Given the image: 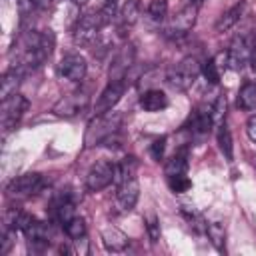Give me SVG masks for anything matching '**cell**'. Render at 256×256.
<instances>
[{
    "mask_svg": "<svg viewBox=\"0 0 256 256\" xmlns=\"http://www.w3.org/2000/svg\"><path fill=\"white\" fill-rule=\"evenodd\" d=\"M122 124V114L120 112H104V114H96V118H92L88 122L86 134H84V146L92 148L102 144L104 140H108L110 136H114L118 132Z\"/></svg>",
    "mask_w": 256,
    "mask_h": 256,
    "instance_id": "obj_1",
    "label": "cell"
},
{
    "mask_svg": "<svg viewBox=\"0 0 256 256\" xmlns=\"http://www.w3.org/2000/svg\"><path fill=\"white\" fill-rule=\"evenodd\" d=\"M200 74H202V66L198 64V60H196L194 56H188V58H184L182 62H178V64L170 70L168 82H170V86L176 88V90H188V88L196 82V78H198Z\"/></svg>",
    "mask_w": 256,
    "mask_h": 256,
    "instance_id": "obj_2",
    "label": "cell"
},
{
    "mask_svg": "<svg viewBox=\"0 0 256 256\" xmlns=\"http://www.w3.org/2000/svg\"><path fill=\"white\" fill-rule=\"evenodd\" d=\"M44 186H46V180H44L42 174L28 172V174H22V176L14 178L6 186V192H8L10 198H28V196L38 194Z\"/></svg>",
    "mask_w": 256,
    "mask_h": 256,
    "instance_id": "obj_3",
    "label": "cell"
},
{
    "mask_svg": "<svg viewBox=\"0 0 256 256\" xmlns=\"http://www.w3.org/2000/svg\"><path fill=\"white\" fill-rule=\"evenodd\" d=\"M26 110H28V100L22 94H14L8 100H2L0 122H2L4 132H10L12 128H16V124L20 122V118L24 116Z\"/></svg>",
    "mask_w": 256,
    "mask_h": 256,
    "instance_id": "obj_4",
    "label": "cell"
},
{
    "mask_svg": "<svg viewBox=\"0 0 256 256\" xmlns=\"http://www.w3.org/2000/svg\"><path fill=\"white\" fill-rule=\"evenodd\" d=\"M196 16H198V10L196 6H184L164 28V36L166 38H180V36H186L194 24H196Z\"/></svg>",
    "mask_w": 256,
    "mask_h": 256,
    "instance_id": "obj_5",
    "label": "cell"
},
{
    "mask_svg": "<svg viewBox=\"0 0 256 256\" xmlns=\"http://www.w3.org/2000/svg\"><path fill=\"white\" fill-rule=\"evenodd\" d=\"M254 52V40L248 34H240L232 40L230 50H228V66L234 70H242L244 64L252 58Z\"/></svg>",
    "mask_w": 256,
    "mask_h": 256,
    "instance_id": "obj_6",
    "label": "cell"
},
{
    "mask_svg": "<svg viewBox=\"0 0 256 256\" xmlns=\"http://www.w3.org/2000/svg\"><path fill=\"white\" fill-rule=\"evenodd\" d=\"M114 168L116 164L112 162H96L88 174H86V188L90 192H102L114 182Z\"/></svg>",
    "mask_w": 256,
    "mask_h": 256,
    "instance_id": "obj_7",
    "label": "cell"
},
{
    "mask_svg": "<svg viewBox=\"0 0 256 256\" xmlns=\"http://www.w3.org/2000/svg\"><path fill=\"white\" fill-rule=\"evenodd\" d=\"M104 28L102 24V18H100V12H88L80 18L78 26H76V34H74V40L78 44H92L96 38H98V32Z\"/></svg>",
    "mask_w": 256,
    "mask_h": 256,
    "instance_id": "obj_8",
    "label": "cell"
},
{
    "mask_svg": "<svg viewBox=\"0 0 256 256\" xmlns=\"http://www.w3.org/2000/svg\"><path fill=\"white\" fill-rule=\"evenodd\" d=\"M86 70H88V64H86V58L72 52V54H66L60 64H58V74L64 78V80H70V82H80L84 80L86 76Z\"/></svg>",
    "mask_w": 256,
    "mask_h": 256,
    "instance_id": "obj_9",
    "label": "cell"
},
{
    "mask_svg": "<svg viewBox=\"0 0 256 256\" xmlns=\"http://www.w3.org/2000/svg\"><path fill=\"white\" fill-rule=\"evenodd\" d=\"M134 60H136V48H134V44H126V46H122V50L116 54V58H114L112 64H110V70H108V78H110V82L124 80L126 74H128V70L132 68Z\"/></svg>",
    "mask_w": 256,
    "mask_h": 256,
    "instance_id": "obj_10",
    "label": "cell"
},
{
    "mask_svg": "<svg viewBox=\"0 0 256 256\" xmlns=\"http://www.w3.org/2000/svg\"><path fill=\"white\" fill-rule=\"evenodd\" d=\"M124 92H126V82H124V80L110 82V84L102 90V94L98 96V100H96V104H94V112H96V114L110 112V110L122 100Z\"/></svg>",
    "mask_w": 256,
    "mask_h": 256,
    "instance_id": "obj_11",
    "label": "cell"
},
{
    "mask_svg": "<svg viewBox=\"0 0 256 256\" xmlns=\"http://www.w3.org/2000/svg\"><path fill=\"white\" fill-rule=\"evenodd\" d=\"M138 198H140V184H138V178H130V180L118 184L116 202H118V208H120L122 212L134 210Z\"/></svg>",
    "mask_w": 256,
    "mask_h": 256,
    "instance_id": "obj_12",
    "label": "cell"
},
{
    "mask_svg": "<svg viewBox=\"0 0 256 256\" xmlns=\"http://www.w3.org/2000/svg\"><path fill=\"white\" fill-rule=\"evenodd\" d=\"M86 106H88V96H84V94H70V96H64L62 100H58L52 112H54L56 116H66V118H70V116L80 114Z\"/></svg>",
    "mask_w": 256,
    "mask_h": 256,
    "instance_id": "obj_13",
    "label": "cell"
},
{
    "mask_svg": "<svg viewBox=\"0 0 256 256\" xmlns=\"http://www.w3.org/2000/svg\"><path fill=\"white\" fill-rule=\"evenodd\" d=\"M48 212H50V218L54 222L64 226L68 220L74 218V202H72V198L68 194H62V196H58V198H54L50 202Z\"/></svg>",
    "mask_w": 256,
    "mask_h": 256,
    "instance_id": "obj_14",
    "label": "cell"
},
{
    "mask_svg": "<svg viewBox=\"0 0 256 256\" xmlns=\"http://www.w3.org/2000/svg\"><path fill=\"white\" fill-rule=\"evenodd\" d=\"M24 74L26 72L22 68H18V66H14V68H10L8 72L2 74V80H0V100H8L10 96L16 94Z\"/></svg>",
    "mask_w": 256,
    "mask_h": 256,
    "instance_id": "obj_15",
    "label": "cell"
},
{
    "mask_svg": "<svg viewBox=\"0 0 256 256\" xmlns=\"http://www.w3.org/2000/svg\"><path fill=\"white\" fill-rule=\"evenodd\" d=\"M244 12H246V2H238V4H234L230 10H226V12L216 20L214 30H216V32H228L230 28H234V26L242 20Z\"/></svg>",
    "mask_w": 256,
    "mask_h": 256,
    "instance_id": "obj_16",
    "label": "cell"
},
{
    "mask_svg": "<svg viewBox=\"0 0 256 256\" xmlns=\"http://www.w3.org/2000/svg\"><path fill=\"white\" fill-rule=\"evenodd\" d=\"M140 106L146 110V112H160L168 106V96L158 90V88H152V90H146L142 96H140Z\"/></svg>",
    "mask_w": 256,
    "mask_h": 256,
    "instance_id": "obj_17",
    "label": "cell"
},
{
    "mask_svg": "<svg viewBox=\"0 0 256 256\" xmlns=\"http://www.w3.org/2000/svg\"><path fill=\"white\" fill-rule=\"evenodd\" d=\"M24 234H26V238L30 240V244H34V246L44 248V246L50 244V228H48L46 222L34 220V222L24 230Z\"/></svg>",
    "mask_w": 256,
    "mask_h": 256,
    "instance_id": "obj_18",
    "label": "cell"
},
{
    "mask_svg": "<svg viewBox=\"0 0 256 256\" xmlns=\"http://www.w3.org/2000/svg\"><path fill=\"white\" fill-rule=\"evenodd\" d=\"M102 242H104V246H106V250H110V252H122V250H126V246H128V236L124 234V232H120L118 228H114V226H108V228H104V232H102Z\"/></svg>",
    "mask_w": 256,
    "mask_h": 256,
    "instance_id": "obj_19",
    "label": "cell"
},
{
    "mask_svg": "<svg viewBox=\"0 0 256 256\" xmlns=\"http://www.w3.org/2000/svg\"><path fill=\"white\" fill-rule=\"evenodd\" d=\"M140 12H142L140 0H128V2L124 4V8L120 10V32H122V34L138 22Z\"/></svg>",
    "mask_w": 256,
    "mask_h": 256,
    "instance_id": "obj_20",
    "label": "cell"
},
{
    "mask_svg": "<svg viewBox=\"0 0 256 256\" xmlns=\"http://www.w3.org/2000/svg\"><path fill=\"white\" fill-rule=\"evenodd\" d=\"M188 172V150L182 148L178 150L164 166V174L166 178H172V176H184Z\"/></svg>",
    "mask_w": 256,
    "mask_h": 256,
    "instance_id": "obj_21",
    "label": "cell"
},
{
    "mask_svg": "<svg viewBox=\"0 0 256 256\" xmlns=\"http://www.w3.org/2000/svg\"><path fill=\"white\" fill-rule=\"evenodd\" d=\"M136 172H138V160L134 156H126L114 168V184L118 186V184L130 180V178H136Z\"/></svg>",
    "mask_w": 256,
    "mask_h": 256,
    "instance_id": "obj_22",
    "label": "cell"
},
{
    "mask_svg": "<svg viewBox=\"0 0 256 256\" xmlns=\"http://www.w3.org/2000/svg\"><path fill=\"white\" fill-rule=\"evenodd\" d=\"M190 122H192V128H190V130H192L194 134H208L210 128H212V124H214V120H212V116H210V110H202V108L194 110Z\"/></svg>",
    "mask_w": 256,
    "mask_h": 256,
    "instance_id": "obj_23",
    "label": "cell"
},
{
    "mask_svg": "<svg viewBox=\"0 0 256 256\" xmlns=\"http://www.w3.org/2000/svg\"><path fill=\"white\" fill-rule=\"evenodd\" d=\"M238 108L240 110H256V82H246L238 92Z\"/></svg>",
    "mask_w": 256,
    "mask_h": 256,
    "instance_id": "obj_24",
    "label": "cell"
},
{
    "mask_svg": "<svg viewBox=\"0 0 256 256\" xmlns=\"http://www.w3.org/2000/svg\"><path fill=\"white\" fill-rule=\"evenodd\" d=\"M218 148L220 152L224 154V158L228 162L234 160V142H232V132L226 124H220L218 126Z\"/></svg>",
    "mask_w": 256,
    "mask_h": 256,
    "instance_id": "obj_25",
    "label": "cell"
},
{
    "mask_svg": "<svg viewBox=\"0 0 256 256\" xmlns=\"http://www.w3.org/2000/svg\"><path fill=\"white\" fill-rule=\"evenodd\" d=\"M206 234L210 238V242L216 246V250L224 252V244H226V230L220 222H210L206 224Z\"/></svg>",
    "mask_w": 256,
    "mask_h": 256,
    "instance_id": "obj_26",
    "label": "cell"
},
{
    "mask_svg": "<svg viewBox=\"0 0 256 256\" xmlns=\"http://www.w3.org/2000/svg\"><path fill=\"white\" fill-rule=\"evenodd\" d=\"M64 232H66L68 238H72V240H82V238L86 236V222H84V218L74 216L72 220H68V222L64 224Z\"/></svg>",
    "mask_w": 256,
    "mask_h": 256,
    "instance_id": "obj_27",
    "label": "cell"
},
{
    "mask_svg": "<svg viewBox=\"0 0 256 256\" xmlns=\"http://www.w3.org/2000/svg\"><path fill=\"white\" fill-rule=\"evenodd\" d=\"M202 74H204L206 82H210V84H218L220 82V66L216 64L214 58H208L202 64Z\"/></svg>",
    "mask_w": 256,
    "mask_h": 256,
    "instance_id": "obj_28",
    "label": "cell"
},
{
    "mask_svg": "<svg viewBox=\"0 0 256 256\" xmlns=\"http://www.w3.org/2000/svg\"><path fill=\"white\" fill-rule=\"evenodd\" d=\"M148 14L154 22H162L168 14V0H152L148 6Z\"/></svg>",
    "mask_w": 256,
    "mask_h": 256,
    "instance_id": "obj_29",
    "label": "cell"
},
{
    "mask_svg": "<svg viewBox=\"0 0 256 256\" xmlns=\"http://www.w3.org/2000/svg\"><path fill=\"white\" fill-rule=\"evenodd\" d=\"M98 12H100V18H102V24L108 26L118 14V0H104L102 8Z\"/></svg>",
    "mask_w": 256,
    "mask_h": 256,
    "instance_id": "obj_30",
    "label": "cell"
},
{
    "mask_svg": "<svg viewBox=\"0 0 256 256\" xmlns=\"http://www.w3.org/2000/svg\"><path fill=\"white\" fill-rule=\"evenodd\" d=\"M210 116H212L214 124H222V120H224V116H226V96H224V94H220V96L214 100V104H212V108H210Z\"/></svg>",
    "mask_w": 256,
    "mask_h": 256,
    "instance_id": "obj_31",
    "label": "cell"
},
{
    "mask_svg": "<svg viewBox=\"0 0 256 256\" xmlns=\"http://www.w3.org/2000/svg\"><path fill=\"white\" fill-rule=\"evenodd\" d=\"M168 186H170L172 192L184 194V192H188V190L192 188V180H190L186 174H184V176H172V178H168Z\"/></svg>",
    "mask_w": 256,
    "mask_h": 256,
    "instance_id": "obj_32",
    "label": "cell"
},
{
    "mask_svg": "<svg viewBox=\"0 0 256 256\" xmlns=\"http://www.w3.org/2000/svg\"><path fill=\"white\" fill-rule=\"evenodd\" d=\"M146 232H148V238H150L152 244H156L160 240V234H162L160 232V222H158V218L154 214H150L146 218Z\"/></svg>",
    "mask_w": 256,
    "mask_h": 256,
    "instance_id": "obj_33",
    "label": "cell"
},
{
    "mask_svg": "<svg viewBox=\"0 0 256 256\" xmlns=\"http://www.w3.org/2000/svg\"><path fill=\"white\" fill-rule=\"evenodd\" d=\"M164 150H166V138H164V136H162V138H158V140H154V142H152V146H150V154H152V158H154L156 162H160V160H162Z\"/></svg>",
    "mask_w": 256,
    "mask_h": 256,
    "instance_id": "obj_34",
    "label": "cell"
},
{
    "mask_svg": "<svg viewBox=\"0 0 256 256\" xmlns=\"http://www.w3.org/2000/svg\"><path fill=\"white\" fill-rule=\"evenodd\" d=\"M246 134H248V138L252 142H256V114L248 118V122H246Z\"/></svg>",
    "mask_w": 256,
    "mask_h": 256,
    "instance_id": "obj_35",
    "label": "cell"
},
{
    "mask_svg": "<svg viewBox=\"0 0 256 256\" xmlns=\"http://www.w3.org/2000/svg\"><path fill=\"white\" fill-rule=\"evenodd\" d=\"M32 4L38 8V10H48L52 6V0H32Z\"/></svg>",
    "mask_w": 256,
    "mask_h": 256,
    "instance_id": "obj_36",
    "label": "cell"
},
{
    "mask_svg": "<svg viewBox=\"0 0 256 256\" xmlns=\"http://www.w3.org/2000/svg\"><path fill=\"white\" fill-rule=\"evenodd\" d=\"M250 62H252V68H254V72H256V42H254V52H252Z\"/></svg>",
    "mask_w": 256,
    "mask_h": 256,
    "instance_id": "obj_37",
    "label": "cell"
},
{
    "mask_svg": "<svg viewBox=\"0 0 256 256\" xmlns=\"http://www.w3.org/2000/svg\"><path fill=\"white\" fill-rule=\"evenodd\" d=\"M60 252H62V254H72L74 250H72V248H68V246H60Z\"/></svg>",
    "mask_w": 256,
    "mask_h": 256,
    "instance_id": "obj_38",
    "label": "cell"
},
{
    "mask_svg": "<svg viewBox=\"0 0 256 256\" xmlns=\"http://www.w3.org/2000/svg\"><path fill=\"white\" fill-rule=\"evenodd\" d=\"M88 0H74V4H78V6H84Z\"/></svg>",
    "mask_w": 256,
    "mask_h": 256,
    "instance_id": "obj_39",
    "label": "cell"
},
{
    "mask_svg": "<svg viewBox=\"0 0 256 256\" xmlns=\"http://www.w3.org/2000/svg\"><path fill=\"white\" fill-rule=\"evenodd\" d=\"M192 2H194V4H200V2H204V0H192Z\"/></svg>",
    "mask_w": 256,
    "mask_h": 256,
    "instance_id": "obj_40",
    "label": "cell"
}]
</instances>
